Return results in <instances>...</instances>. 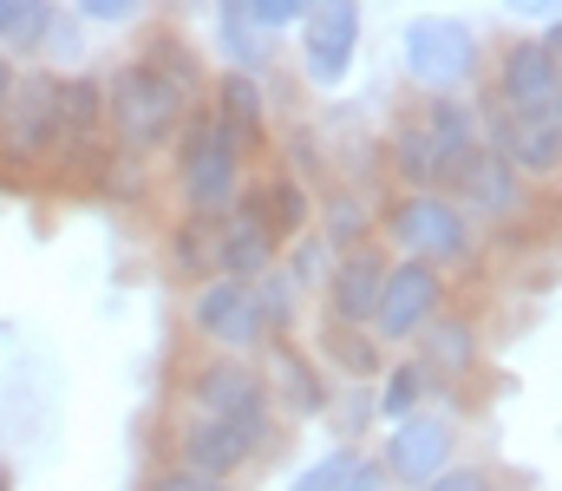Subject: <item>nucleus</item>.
I'll return each instance as SVG.
<instances>
[{
  "label": "nucleus",
  "mask_w": 562,
  "mask_h": 491,
  "mask_svg": "<svg viewBox=\"0 0 562 491\" xmlns=\"http://www.w3.org/2000/svg\"><path fill=\"white\" fill-rule=\"evenodd\" d=\"M360 459H367V453L340 439V446H327L321 459H307V466L288 479V491H353V479H360Z\"/></svg>",
  "instance_id": "obj_30"
},
{
  "label": "nucleus",
  "mask_w": 562,
  "mask_h": 491,
  "mask_svg": "<svg viewBox=\"0 0 562 491\" xmlns=\"http://www.w3.org/2000/svg\"><path fill=\"white\" fill-rule=\"evenodd\" d=\"M386 243H360V249H340L327 256V276H321V302L327 315L321 322H347V327H367L373 322V302H380V282H386Z\"/></svg>",
  "instance_id": "obj_15"
},
{
  "label": "nucleus",
  "mask_w": 562,
  "mask_h": 491,
  "mask_svg": "<svg viewBox=\"0 0 562 491\" xmlns=\"http://www.w3.org/2000/svg\"><path fill=\"white\" fill-rule=\"evenodd\" d=\"M203 105H210V112H216V119H223L249 152H262V138H269V79L223 66V72H210Z\"/></svg>",
  "instance_id": "obj_19"
},
{
  "label": "nucleus",
  "mask_w": 562,
  "mask_h": 491,
  "mask_svg": "<svg viewBox=\"0 0 562 491\" xmlns=\"http://www.w3.org/2000/svg\"><path fill=\"white\" fill-rule=\"evenodd\" d=\"M216 249H223V216H196V210H177L170 216V230H164L170 276H183V282L216 276Z\"/></svg>",
  "instance_id": "obj_23"
},
{
  "label": "nucleus",
  "mask_w": 562,
  "mask_h": 491,
  "mask_svg": "<svg viewBox=\"0 0 562 491\" xmlns=\"http://www.w3.org/2000/svg\"><path fill=\"white\" fill-rule=\"evenodd\" d=\"M0 491H13V466L7 459H0Z\"/></svg>",
  "instance_id": "obj_42"
},
{
  "label": "nucleus",
  "mask_w": 562,
  "mask_h": 491,
  "mask_svg": "<svg viewBox=\"0 0 562 491\" xmlns=\"http://www.w3.org/2000/svg\"><path fill=\"white\" fill-rule=\"evenodd\" d=\"M183 400L190 413H216V420H262L276 426V400H269V380L249 354H203L183 380Z\"/></svg>",
  "instance_id": "obj_12"
},
{
  "label": "nucleus",
  "mask_w": 562,
  "mask_h": 491,
  "mask_svg": "<svg viewBox=\"0 0 562 491\" xmlns=\"http://www.w3.org/2000/svg\"><path fill=\"white\" fill-rule=\"evenodd\" d=\"M413 347H419V360L438 380H464V373L484 367V334H477V322H471L464 309H438V315L413 334Z\"/></svg>",
  "instance_id": "obj_20"
},
{
  "label": "nucleus",
  "mask_w": 562,
  "mask_h": 491,
  "mask_svg": "<svg viewBox=\"0 0 562 491\" xmlns=\"http://www.w3.org/2000/svg\"><path fill=\"white\" fill-rule=\"evenodd\" d=\"M321 354V367H334L340 380H380V367H386V347H380V334L373 327H347V322H321V341H314Z\"/></svg>",
  "instance_id": "obj_26"
},
{
  "label": "nucleus",
  "mask_w": 562,
  "mask_h": 491,
  "mask_svg": "<svg viewBox=\"0 0 562 491\" xmlns=\"http://www.w3.org/2000/svg\"><path fill=\"white\" fill-rule=\"evenodd\" d=\"M451 459H458V420H451V406H419V413H406V420L386 426V446H380L386 486L419 491L425 479H438Z\"/></svg>",
  "instance_id": "obj_13"
},
{
  "label": "nucleus",
  "mask_w": 562,
  "mask_h": 491,
  "mask_svg": "<svg viewBox=\"0 0 562 491\" xmlns=\"http://www.w3.org/2000/svg\"><path fill=\"white\" fill-rule=\"evenodd\" d=\"M164 152H170L177 210H196V216H223V210L236 203V190L249 183V158H256L210 105H196V112L177 125V138H170Z\"/></svg>",
  "instance_id": "obj_1"
},
{
  "label": "nucleus",
  "mask_w": 562,
  "mask_h": 491,
  "mask_svg": "<svg viewBox=\"0 0 562 491\" xmlns=\"http://www.w3.org/2000/svg\"><path fill=\"white\" fill-rule=\"evenodd\" d=\"M256 302H262V322H269V341L276 334H294V322H301V289L281 276V263L276 269H262L256 276Z\"/></svg>",
  "instance_id": "obj_33"
},
{
  "label": "nucleus",
  "mask_w": 562,
  "mask_h": 491,
  "mask_svg": "<svg viewBox=\"0 0 562 491\" xmlns=\"http://www.w3.org/2000/svg\"><path fill=\"white\" fill-rule=\"evenodd\" d=\"M400 72L419 99H438V92H471L484 79V33L477 20L451 13V7H431V13H413L400 26Z\"/></svg>",
  "instance_id": "obj_3"
},
{
  "label": "nucleus",
  "mask_w": 562,
  "mask_h": 491,
  "mask_svg": "<svg viewBox=\"0 0 562 491\" xmlns=\"http://www.w3.org/2000/svg\"><path fill=\"white\" fill-rule=\"evenodd\" d=\"M183 327H190L203 347H216V354H256V347L269 341L256 282H243V276H203V282H190Z\"/></svg>",
  "instance_id": "obj_8"
},
{
  "label": "nucleus",
  "mask_w": 562,
  "mask_h": 491,
  "mask_svg": "<svg viewBox=\"0 0 562 491\" xmlns=\"http://www.w3.org/2000/svg\"><path fill=\"white\" fill-rule=\"evenodd\" d=\"M236 203L276 236V243H294V236H307L314 230V190L301 183V177H288V170H269V177H256V183H243L236 190Z\"/></svg>",
  "instance_id": "obj_18"
},
{
  "label": "nucleus",
  "mask_w": 562,
  "mask_h": 491,
  "mask_svg": "<svg viewBox=\"0 0 562 491\" xmlns=\"http://www.w3.org/2000/svg\"><path fill=\"white\" fill-rule=\"evenodd\" d=\"M13 72H20V66H13V59L0 53V105H7V92H13Z\"/></svg>",
  "instance_id": "obj_41"
},
{
  "label": "nucleus",
  "mask_w": 562,
  "mask_h": 491,
  "mask_svg": "<svg viewBox=\"0 0 562 491\" xmlns=\"http://www.w3.org/2000/svg\"><path fill=\"white\" fill-rule=\"evenodd\" d=\"M144 491H243L236 479H203V472H183V466H164V472H150Z\"/></svg>",
  "instance_id": "obj_38"
},
{
  "label": "nucleus",
  "mask_w": 562,
  "mask_h": 491,
  "mask_svg": "<svg viewBox=\"0 0 562 491\" xmlns=\"http://www.w3.org/2000/svg\"><path fill=\"white\" fill-rule=\"evenodd\" d=\"M438 393H445V380L425 367L419 354H393V360L380 367V380H373V413L393 426V420H406V413H419V406H438Z\"/></svg>",
  "instance_id": "obj_22"
},
{
  "label": "nucleus",
  "mask_w": 562,
  "mask_h": 491,
  "mask_svg": "<svg viewBox=\"0 0 562 491\" xmlns=\"http://www.w3.org/2000/svg\"><path fill=\"white\" fill-rule=\"evenodd\" d=\"M281 158H288L281 170L301 177L307 190H314V183H334V158H327V145H321L314 125H288V132H281Z\"/></svg>",
  "instance_id": "obj_32"
},
{
  "label": "nucleus",
  "mask_w": 562,
  "mask_h": 491,
  "mask_svg": "<svg viewBox=\"0 0 562 491\" xmlns=\"http://www.w3.org/2000/svg\"><path fill=\"white\" fill-rule=\"evenodd\" d=\"M327 420L340 426V439L353 446L367 426H380V413H373V380H347V393L334 387V400H327Z\"/></svg>",
  "instance_id": "obj_34"
},
{
  "label": "nucleus",
  "mask_w": 562,
  "mask_h": 491,
  "mask_svg": "<svg viewBox=\"0 0 562 491\" xmlns=\"http://www.w3.org/2000/svg\"><path fill=\"white\" fill-rule=\"evenodd\" d=\"M353 491H386V472H380V459H360V479Z\"/></svg>",
  "instance_id": "obj_40"
},
{
  "label": "nucleus",
  "mask_w": 562,
  "mask_h": 491,
  "mask_svg": "<svg viewBox=\"0 0 562 491\" xmlns=\"http://www.w3.org/2000/svg\"><path fill=\"white\" fill-rule=\"evenodd\" d=\"M438 309H451V282H445V269H431L419 256H393L386 263V282H380V302H373V334H380V347H413V334H419Z\"/></svg>",
  "instance_id": "obj_11"
},
{
  "label": "nucleus",
  "mask_w": 562,
  "mask_h": 491,
  "mask_svg": "<svg viewBox=\"0 0 562 491\" xmlns=\"http://www.w3.org/2000/svg\"><path fill=\"white\" fill-rule=\"evenodd\" d=\"M477 138L497 145L537 183H557L562 170V105L557 112H504L497 99H477Z\"/></svg>",
  "instance_id": "obj_14"
},
{
  "label": "nucleus",
  "mask_w": 562,
  "mask_h": 491,
  "mask_svg": "<svg viewBox=\"0 0 562 491\" xmlns=\"http://www.w3.org/2000/svg\"><path fill=\"white\" fill-rule=\"evenodd\" d=\"M53 7L59 0H0V53L13 66H33L40 59V40H46Z\"/></svg>",
  "instance_id": "obj_28"
},
{
  "label": "nucleus",
  "mask_w": 562,
  "mask_h": 491,
  "mask_svg": "<svg viewBox=\"0 0 562 491\" xmlns=\"http://www.w3.org/2000/svg\"><path fill=\"white\" fill-rule=\"evenodd\" d=\"M491 99L504 112H557L562 105V20L530 26L491 59Z\"/></svg>",
  "instance_id": "obj_6"
},
{
  "label": "nucleus",
  "mask_w": 562,
  "mask_h": 491,
  "mask_svg": "<svg viewBox=\"0 0 562 491\" xmlns=\"http://www.w3.org/2000/svg\"><path fill=\"white\" fill-rule=\"evenodd\" d=\"M79 59H86V20L59 0L53 20H46V40H40V66H53V72H79Z\"/></svg>",
  "instance_id": "obj_31"
},
{
  "label": "nucleus",
  "mask_w": 562,
  "mask_h": 491,
  "mask_svg": "<svg viewBox=\"0 0 562 491\" xmlns=\"http://www.w3.org/2000/svg\"><path fill=\"white\" fill-rule=\"evenodd\" d=\"M445 197H451L471 223H510V216H524V203H530V177L504 158L497 145L477 138V145H464V152L451 158Z\"/></svg>",
  "instance_id": "obj_9"
},
{
  "label": "nucleus",
  "mask_w": 562,
  "mask_h": 491,
  "mask_svg": "<svg viewBox=\"0 0 562 491\" xmlns=\"http://www.w3.org/2000/svg\"><path fill=\"white\" fill-rule=\"evenodd\" d=\"M360 33H367L360 0H307V13L294 26V66H301V79L314 92H340L353 79Z\"/></svg>",
  "instance_id": "obj_7"
},
{
  "label": "nucleus",
  "mask_w": 562,
  "mask_h": 491,
  "mask_svg": "<svg viewBox=\"0 0 562 491\" xmlns=\"http://www.w3.org/2000/svg\"><path fill=\"white\" fill-rule=\"evenodd\" d=\"M373 210H380V230H386V243L400 256H419V263L445 269V276L477 256V223L445 190H393Z\"/></svg>",
  "instance_id": "obj_4"
},
{
  "label": "nucleus",
  "mask_w": 562,
  "mask_h": 491,
  "mask_svg": "<svg viewBox=\"0 0 562 491\" xmlns=\"http://www.w3.org/2000/svg\"><path fill=\"white\" fill-rule=\"evenodd\" d=\"M451 145L425 125L419 112H406L400 125H393V138H386V152H380V164H386V177L400 183V190H445V170H451Z\"/></svg>",
  "instance_id": "obj_17"
},
{
  "label": "nucleus",
  "mask_w": 562,
  "mask_h": 491,
  "mask_svg": "<svg viewBox=\"0 0 562 491\" xmlns=\"http://www.w3.org/2000/svg\"><path fill=\"white\" fill-rule=\"evenodd\" d=\"M504 13H517V20H530V26H543V20H557L562 0H504Z\"/></svg>",
  "instance_id": "obj_39"
},
{
  "label": "nucleus",
  "mask_w": 562,
  "mask_h": 491,
  "mask_svg": "<svg viewBox=\"0 0 562 491\" xmlns=\"http://www.w3.org/2000/svg\"><path fill=\"white\" fill-rule=\"evenodd\" d=\"M132 53H138L144 66H157V72H164L190 105H203V92H210V66H203V53H196L177 26H150Z\"/></svg>",
  "instance_id": "obj_25"
},
{
  "label": "nucleus",
  "mask_w": 562,
  "mask_h": 491,
  "mask_svg": "<svg viewBox=\"0 0 562 491\" xmlns=\"http://www.w3.org/2000/svg\"><path fill=\"white\" fill-rule=\"evenodd\" d=\"M216 53H223V66L256 72V79H269L281 66V40H269V33L249 26V20H216Z\"/></svg>",
  "instance_id": "obj_29"
},
{
  "label": "nucleus",
  "mask_w": 562,
  "mask_h": 491,
  "mask_svg": "<svg viewBox=\"0 0 562 491\" xmlns=\"http://www.w3.org/2000/svg\"><path fill=\"white\" fill-rule=\"evenodd\" d=\"M269 446H276V426H262V420L190 413V420L177 426V466H183V472H203V479H243Z\"/></svg>",
  "instance_id": "obj_10"
},
{
  "label": "nucleus",
  "mask_w": 562,
  "mask_h": 491,
  "mask_svg": "<svg viewBox=\"0 0 562 491\" xmlns=\"http://www.w3.org/2000/svg\"><path fill=\"white\" fill-rule=\"evenodd\" d=\"M314 236H321V249H327V256L373 243V236H380V210H373V190H353L347 177H334V183H327V197L314 203Z\"/></svg>",
  "instance_id": "obj_21"
},
{
  "label": "nucleus",
  "mask_w": 562,
  "mask_h": 491,
  "mask_svg": "<svg viewBox=\"0 0 562 491\" xmlns=\"http://www.w3.org/2000/svg\"><path fill=\"white\" fill-rule=\"evenodd\" d=\"M99 86H105V138L119 152H132V158H157L177 138V125L196 112L157 66H144L138 53H125L119 66H105Z\"/></svg>",
  "instance_id": "obj_2"
},
{
  "label": "nucleus",
  "mask_w": 562,
  "mask_h": 491,
  "mask_svg": "<svg viewBox=\"0 0 562 491\" xmlns=\"http://www.w3.org/2000/svg\"><path fill=\"white\" fill-rule=\"evenodd\" d=\"M281 243L243 210V203H229L223 210V249H216V276H243V282H256L262 269H276Z\"/></svg>",
  "instance_id": "obj_24"
},
{
  "label": "nucleus",
  "mask_w": 562,
  "mask_h": 491,
  "mask_svg": "<svg viewBox=\"0 0 562 491\" xmlns=\"http://www.w3.org/2000/svg\"><path fill=\"white\" fill-rule=\"evenodd\" d=\"M66 7H72L86 26H112V33H119V26H138L144 13H150V0H66Z\"/></svg>",
  "instance_id": "obj_35"
},
{
  "label": "nucleus",
  "mask_w": 562,
  "mask_h": 491,
  "mask_svg": "<svg viewBox=\"0 0 562 491\" xmlns=\"http://www.w3.org/2000/svg\"><path fill=\"white\" fill-rule=\"evenodd\" d=\"M419 491H504V479H497L491 466H458V459H451V466H445L438 479H425Z\"/></svg>",
  "instance_id": "obj_37"
},
{
  "label": "nucleus",
  "mask_w": 562,
  "mask_h": 491,
  "mask_svg": "<svg viewBox=\"0 0 562 491\" xmlns=\"http://www.w3.org/2000/svg\"><path fill=\"white\" fill-rule=\"evenodd\" d=\"M262 347H269V360H262L269 400H276L281 413H294V420H321V413H327V400H334L327 367H321L294 334H276V341H262Z\"/></svg>",
  "instance_id": "obj_16"
},
{
  "label": "nucleus",
  "mask_w": 562,
  "mask_h": 491,
  "mask_svg": "<svg viewBox=\"0 0 562 491\" xmlns=\"http://www.w3.org/2000/svg\"><path fill=\"white\" fill-rule=\"evenodd\" d=\"M59 125H66V145L105 138V86H99V72H66V86H59Z\"/></svg>",
  "instance_id": "obj_27"
},
{
  "label": "nucleus",
  "mask_w": 562,
  "mask_h": 491,
  "mask_svg": "<svg viewBox=\"0 0 562 491\" xmlns=\"http://www.w3.org/2000/svg\"><path fill=\"white\" fill-rule=\"evenodd\" d=\"M59 86H66V72H53V66H40V59L13 72V92H7V105H0V158L7 164L40 170V164L59 158V145H66Z\"/></svg>",
  "instance_id": "obj_5"
},
{
  "label": "nucleus",
  "mask_w": 562,
  "mask_h": 491,
  "mask_svg": "<svg viewBox=\"0 0 562 491\" xmlns=\"http://www.w3.org/2000/svg\"><path fill=\"white\" fill-rule=\"evenodd\" d=\"M301 13H307V0H249V26H262L269 40H288L301 26Z\"/></svg>",
  "instance_id": "obj_36"
}]
</instances>
